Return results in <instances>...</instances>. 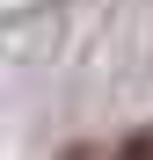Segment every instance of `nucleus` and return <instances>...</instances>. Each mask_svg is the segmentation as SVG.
<instances>
[{"mask_svg": "<svg viewBox=\"0 0 153 160\" xmlns=\"http://www.w3.org/2000/svg\"><path fill=\"white\" fill-rule=\"evenodd\" d=\"M110 160H153V131H131V138H124Z\"/></svg>", "mask_w": 153, "mask_h": 160, "instance_id": "nucleus-1", "label": "nucleus"}]
</instances>
